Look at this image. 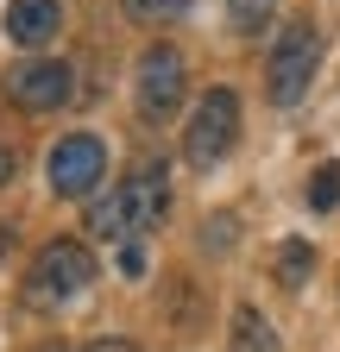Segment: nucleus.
I'll list each match as a JSON object with an SVG mask.
<instances>
[{
	"mask_svg": "<svg viewBox=\"0 0 340 352\" xmlns=\"http://www.w3.org/2000/svg\"><path fill=\"white\" fill-rule=\"evenodd\" d=\"M164 214H170V164L145 157V164L126 170L101 201H89L82 227H89V239H101V245L120 252V245H139L145 233H158Z\"/></svg>",
	"mask_w": 340,
	"mask_h": 352,
	"instance_id": "1",
	"label": "nucleus"
},
{
	"mask_svg": "<svg viewBox=\"0 0 340 352\" xmlns=\"http://www.w3.org/2000/svg\"><path fill=\"white\" fill-rule=\"evenodd\" d=\"M89 283H95V252L82 239H45L32 252V271H25L19 296H25V308H63Z\"/></svg>",
	"mask_w": 340,
	"mask_h": 352,
	"instance_id": "2",
	"label": "nucleus"
},
{
	"mask_svg": "<svg viewBox=\"0 0 340 352\" xmlns=\"http://www.w3.org/2000/svg\"><path fill=\"white\" fill-rule=\"evenodd\" d=\"M315 69H321V25H315L309 13H296V19H284V32L271 38V57H265V95H271L277 107H296V101L309 95Z\"/></svg>",
	"mask_w": 340,
	"mask_h": 352,
	"instance_id": "3",
	"label": "nucleus"
},
{
	"mask_svg": "<svg viewBox=\"0 0 340 352\" xmlns=\"http://www.w3.org/2000/svg\"><path fill=\"white\" fill-rule=\"evenodd\" d=\"M233 145H240V95L227 82H215V88L195 95V107L183 120V164L189 170H215Z\"/></svg>",
	"mask_w": 340,
	"mask_h": 352,
	"instance_id": "4",
	"label": "nucleus"
},
{
	"mask_svg": "<svg viewBox=\"0 0 340 352\" xmlns=\"http://www.w3.org/2000/svg\"><path fill=\"white\" fill-rule=\"evenodd\" d=\"M101 176H107V145L95 139V132H63V139L45 151V183H51V195H63V201L95 195Z\"/></svg>",
	"mask_w": 340,
	"mask_h": 352,
	"instance_id": "5",
	"label": "nucleus"
},
{
	"mask_svg": "<svg viewBox=\"0 0 340 352\" xmlns=\"http://www.w3.org/2000/svg\"><path fill=\"white\" fill-rule=\"evenodd\" d=\"M189 95V63L177 44H145L139 51V120L145 126H164L170 113L183 107Z\"/></svg>",
	"mask_w": 340,
	"mask_h": 352,
	"instance_id": "6",
	"label": "nucleus"
},
{
	"mask_svg": "<svg viewBox=\"0 0 340 352\" xmlns=\"http://www.w3.org/2000/svg\"><path fill=\"white\" fill-rule=\"evenodd\" d=\"M70 95H76V69L63 57H25L7 69V101L19 113H57L70 107Z\"/></svg>",
	"mask_w": 340,
	"mask_h": 352,
	"instance_id": "7",
	"label": "nucleus"
},
{
	"mask_svg": "<svg viewBox=\"0 0 340 352\" xmlns=\"http://www.w3.org/2000/svg\"><path fill=\"white\" fill-rule=\"evenodd\" d=\"M0 25H7V38L19 51H45L63 32V0H7V19Z\"/></svg>",
	"mask_w": 340,
	"mask_h": 352,
	"instance_id": "8",
	"label": "nucleus"
},
{
	"mask_svg": "<svg viewBox=\"0 0 340 352\" xmlns=\"http://www.w3.org/2000/svg\"><path fill=\"white\" fill-rule=\"evenodd\" d=\"M227 346H233V352H284L277 327H271L252 302H240V308H233V321H227Z\"/></svg>",
	"mask_w": 340,
	"mask_h": 352,
	"instance_id": "9",
	"label": "nucleus"
},
{
	"mask_svg": "<svg viewBox=\"0 0 340 352\" xmlns=\"http://www.w3.org/2000/svg\"><path fill=\"white\" fill-rule=\"evenodd\" d=\"M271 271H277V283H284V289H303V283H309V271H315V245H309V239H284V245H277V258H271Z\"/></svg>",
	"mask_w": 340,
	"mask_h": 352,
	"instance_id": "10",
	"label": "nucleus"
},
{
	"mask_svg": "<svg viewBox=\"0 0 340 352\" xmlns=\"http://www.w3.org/2000/svg\"><path fill=\"white\" fill-rule=\"evenodd\" d=\"M120 13L133 25H170V19L189 13V0H120Z\"/></svg>",
	"mask_w": 340,
	"mask_h": 352,
	"instance_id": "11",
	"label": "nucleus"
},
{
	"mask_svg": "<svg viewBox=\"0 0 340 352\" xmlns=\"http://www.w3.org/2000/svg\"><path fill=\"white\" fill-rule=\"evenodd\" d=\"M309 208H315V214H334V208H340V164H321V170L309 176Z\"/></svg>",
	"mask_w": 340,
	"mask_h": 352,
	"instance_id": "12",
	"label": "nucleus"
},
{
	"mask_svg": "<svg viewBox=\"0 0 340 352\" xmlns=\"http://www.w3.org/2000/svg\"><path fill=\"white\" fill-rule=\"evenodd\" d=\"M271 13H277V0H227V25H233V32H246V38L259 32Z\"/></svg>",
	"mask_w": 340,
	"mask_h": 352,
	"instance_id": "13",
	"label": "nucleus"
},
{
	"mask_svg": "<svg viewBox=\"0 0 340 352\" xmlns=\"http://www.w3.org/2000/svg\"><path fill=\"white\" fill-rule=\"evenodd\" d=\"M82 352H145V346H139L133 333H95V340L82 346Z\"/></svg>",
	"mask_w": 340,
	"mask_h": 352,
	"instance_id": "14",
	"label": "nucleus"
},
{
	"mask_svg": "<svg viewBox=\"0 0 340 352\" xmlns=\"http://www.w3.org/2000/svg\"><path fill=\"white\" fill-rule=\"evenodd\" d=\"M120 271L126 277H145V245H120Z\"/></svg>",
	"mask_w": 340,
	"mask_h": 352,
	"instance_id": "15",
	"label": "nucleus"
},
{
	"mask_svg": "<svg viewBox=\"0 0 340 352\" xmlns=\"http://www.w3.org/2000/svg\"><path fill=\"white\" fill-rule=\"evenodd\" d=\"M13 176H19V151H13L7 139H0V189H7V183H13Z\"/></svg>",
	"mask_w": 340,
	"mask_h": 352,
	"instance_id": "16",
	"label": "nucleus"
},
{
	"mask_svg": "<svg viewBox=\"0 0 340 352\" xmlns=\"http://www.w3.org/2000/svg\"><path fill=\"white\" fill-rule=\"evenodd\" d=\"M13 252V227H7V220H0V258H7Z\"/></svg>",
	"mask_w": 340,
	"mask_h": 352,
	"instance_id": "17",
	"label": "nucleus"
},
{
	"mask_svg": "<svg viewBox=\"0 0 340 352\" xmlns=\"http://www.w3.org/2000/svg\"><path fill=\"white\" fill-rule=\"evenodd\" d=\"M38 352H70V346H38Z\"/></svg>",
	"mask_w": 340,
	"mask_h": 352,
	"instance_id": "18",
	"label": "nucleus"
}]
</instances>
